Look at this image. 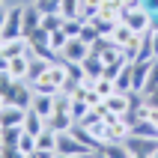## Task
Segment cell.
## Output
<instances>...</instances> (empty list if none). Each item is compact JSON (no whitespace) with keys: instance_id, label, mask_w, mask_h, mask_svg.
Instances as JSON below:
<instances>
[{"instance_id":"1","label":"cell","mask_w":158,"mask_h":158,"mask_svg":"<svg viewBox=\"0 0 158 158\" xmlns=\"http://www.w3.org/2000/svg\"><path fill=\"white\" fill-rule=\"evenodd\" d=\"M24 12L27 3H15V6L3 9V24H0V39H15V36H24L21 27H24Z\"/></svg>"},{"instance_id":"2","label":"cell","mask_w":158,"mask_h":158,"mask_svg":"<svg viewBox=\"0 0 158 158\" xmlns=\"http://www.w3.org/2000/svg\"><path fill=\"white\" fill-rule=\"evenodd\" d=\"M152 18H155V15H152L149 9L140 6V9H125L123 21L131 27L134 33H149V30H152Z\"/></svg>"},{"instance_id":"3","label":"cell","mask_w":158,"mask_h":158,"mask_svg":"<svg viewBox=\"0 0 158 158\" xmlns=\"http://www.w3.org/2000/svg\"><path fill=\"white\" fill-rule=\"evenodd\" d=\"M89 51H93V45H87L81 36H75V39H69L66 42V48H63V54H60V60H66V63H84L89 57Z\"/></svg>"},{"instance_id":"4","label":"cell","mask_w":158,"mask_h":158,"mask_svg":"<svg viewBox=\"0 0 158 158\" xmlns=\"http://www.w3.org/2000/svg\"><path fill=\"white\" fill-rule=\"evenodd\" d=\"M30 54V42H27V36H15V39H3L0 42V60H15V57H24Z\"/></svg>"},{"instance_id":"5","label":"cell","mask_w":158,"mask_h":158,"mask_svg":"<svg viewBox=\"0 0 158 158\" xmlns=\"http://www.w3.org/2000/svg\"><path fill=\"white\" fill-rule=\"evenodd\" d=\"M57 134H60V140H57V152H63V155H69V158H84L89 152L72 131H57Z\"/></svg>"},{"instance_id":"6","label":"cell","mask_w":158,"mask_h":158,"mask_svg":"<svg viewBox=\"0 0 158 158\" xmlns=\"http://www.w3.org/2000/svg\"><path fill=\"white\" fill-rule=\"evenodd\" d=\"M30 54H24V57H15V60H6L3 66H0V72H9L12 75V81H27V75H30Z\"/></svg>"},{"instance_id":"7","label":"cell","mask_w":158,"mask_h":158,"mask_svg":"<svg viewBox=\"0 0 158 158\" xmlns=\"http://www.w3.org/2000/svg\"><path fill=\"white\" fill-rule=\"evenodd\" d=\"M125 143H128V149L134 155H140V158H149L152 152H158V137H137V134H131Z\"/></svg>"},{"instance_id":"8","label":"cell","mask_w":158,"mask_h":158,"mask_svg":"<svg viewBox=\"0 0 158 158\" xmlns=\"http://www.w3.org/2000/svg\"><path fill=\"white\" fill-rule=\"evenodd\" d=\"M24 119H27V107L0 105V128H6V125H24Z\"/></svg>"},{"instance_id":"9","label":"cell","mask_w":158,"mask_h":158,"mask_svg":"<svg viewBox=\"0 0 158 158\" xmlns=\"http://www.w3.org/2000/svg\"><path fill=\"white\" fill-rule=\"evenodd\" d=\"M105 105H107V110H110V114L125 116L128 110H131V93H119V89H114V93L105 98Z\"/></svg>"},{"instance_id":"10","label":"cell","mask_w":158,"mask_h":158,"mask_svg":"<svg viewBox=\"0 0 158 158\" xmlns=\"http://www.w3.org/2000/svg\"><path fill=\"white\" fill-rule=\"evenodd\" d=\"M81 66H84V75H87V84H84V87H89L96 78H102V75H105V63H102V57H98V54H93V51H89V57L81 63Z\"/></svg>"},{"instance_id":"11","label":"cell","mask_w":158,"mask_h":158,"mask_svg":"<svg viewBox=\"0 0 158 158\" xmlns=\"http://www.w3.org/2000/svg\"><path fill=\"white\" fill-rule=\"evenodd\" d=\"M149 69H152V60L131 63V78H134V89H137V93H143V89H146V81H149Z\"/></svg>"},{"instance_id":"12","label":"cell","mask_w":158,"mask_h":158,"mask_svg":"<svg viewBox=\"0 0 158 158\" xmlns=\"http://www.w3.org/2000/svg\"><path fill=\"white\" fill-rule=\"evenodd\" d=\"M48 128H54V131H72L75 128V116L69 110H54L51 119H48Z\"/></svg>"},{"instance_id":"13","label":"cell","mask_w":158,"mask_h":158,"mask_svg":"<svg viewBox=\"0 0 158 158\" xmlns=\"http://www.w3.org/2000/svg\"><path fill=\"white\" fill-rule=\"evenodd\" d=\"M42 27V12L36 9V3H27V12H24V27H21V33L24 36H30V33H36Z\"/></svg>"},{"instance_id":"14","label":"cell","mask_w":158,"mask_h":158,"mask_svg":"<svg viewBox=\"0 0 158 158\" xmlns=\"http://www.w3.org/2000/svg\"><path fill=\"white\" fill-rule=\"evenodd\" d=\"M45 128H48V119H45L39 110H33V107H30V110H27V119H24V131H30V134H36V137H39Z\"/></svg>"},{"instance_id":"15","label":"cell","mask_w":158,"mask_h":158,"mask_svg":"<svg viewBox=\"0 0 158 158\" xmlns=\"http://www.w3.org/2000/svg\"><path fill=\"white\" fill-rule=\"evenodd\" d=\"M134 36H137V33H134L131 27L125 24V21H119V24H116V27H114V33L107 36V39H110V42H114V45H119V48H125V45L131 42Z\"/></svg>"},{"instance_id":"16","label":"cell","mask_w":158,"mask_h":158,"mask_svg":"<svg viewBox=\"0 0 158 158\" xmlns=\"http://www.w3.org/2000/svg\"><path fill=\"white\" fill-rule=\"evenodd\" d=\"M33 110H39L45 119H51V114L57 110V102H54V96H42V93H36V96H33Z\"/></svg>"},{"instance_id":"17","label":"cell","mask_w":158,"mask_h":158,"mask_svg":"<svg viewBox=\"0 0 158 158\" xmlns=\"http://www.w3.org/2000/svg\"><path fill=\"white\" fill-rule=\"evenodd\" d=\"M102 155L105 158H131L134 152L128 149V143H119V140H110L102 146Z\"/></svg>"},{"instance_id":"18","label":"cell","mask_w":158,"mask_h":158,"mask_svg":"<svg viewBox=\"0 0 158 158\" xmlns=\"http://www.w3.org/2000/svg\"><path fill=\"white\" fill-rule=\"evenodd\" d=\"M51 63H54V60H45V57H33V60H30V75H27V84L33 87L36 81H39L45 72H48V66H51Z\"/></svg>"},{"instance_id":"19","label":"cell","mask_w":158,"mask_h":158,"mask_svg":"<svg viewBox=\"0 0 158 158\" xmlns=\"http://www.w3.org/2000/svg\"><path fill=\"white\" fill-rule=\"evenodd\" d=\"M102 3H105V0H81V15H78V18L84 21V24L93 21V18L102 12Z\"/></svg>"},{"instance_id":"20","label":"cell","mask_w":158,"mask_h":158,"mask_svg":"<svg viewBox=\"0 0 158 158\" xmlns=\"http://www.w3.org/2000/svg\"><path fill=\"white\" fill-rule=\"evenodd\" d=\"M21 134H24V125H6V128H0L3 146H18V137Z\"/></svg>"},{"instance_id":"21","label":"cell","mask_w":158,"mask_h":158,"mask_svg":"<svg viewBox=\"0 0 158 158\" xmlns=\"http://www.w3.org/2000/svg\"><path fill=\"white\" fill-rule=\"evenodd\" d=\"M33 93H42V96H57V93H60V87H57V84L48 78V72H45L42 78L33 84Z\"/></svg>"},{"instance_id":"22","label":"cell","mask_w":158,"mask_h":158,"mask_svg":"<svg viewBox=\"0 0 158 158\" xmlns=\"http://www.w3.org/2000/svg\"><path fill=\"white\" fill-rule=\"evenodd\" d=\"M114 87L119 89V93H131V89H134V78H131V63H128V66H125V69L119 72V78L114 81Z\"/></svg>"},{"instance_id":"23","label":"cell","mask_w":158,"mask_h":158,"mask_svg":"<svg viewBox=\"0 0 158 158\" xmlns=\"http://www.w3.org/2000/svg\"><path fill=\"white\" fill-rule=\"evenodd\" d=\"M57 140H60V134L54 131V128H45L39 134V149H48V152H57Z\"/></svg>"},{"instance_id":"24","label":"cell","mask_w":158,"mask_h":158,"mask_svg":"<svg viewBox=\"0 0 158 158\" xmlns=\"http://www.w3.org/2000/svg\"><path fill=\"white\" fill-rule=\"evenodd\" d=\"M66 42H69V33H66V30L60 27V30H54V33H51V45H48V48H51V51L60 57V54H63V48H66Z\"/></svg>"},{"instance_id":"25","label":"cell","mask_w":158,"mask_h":158,"mask_svg":"<svg viewBox=\"0 0 158 158\" xmlns=\"http://www.w3.org/2000/svg\"><path fill=\"white\" fill-rule=\"evenodd\" d=\"M63 21H66V18L60 15V9H57V12H48V15H42V27L48 30V33L60 30V27H63Z\"/></svg>"},{"instance_id":"26","label":"cell","mask_w":158,"mask_h":158,"mask_svg":"<svg viewBox=\"0 0 158 158\" xmlns=\"http://www.w3.org/2000/svg\"><path fill=\"white\" fill-rule=\"evenodd\" d=\"M89 87H93V89H96V93H98V96H102V98H107V96H110V93H114V81H107L105 78V75H102V78H96V81H93V84H89Z\"/></svg>"},{"instance_id":"27","label":"cell","mask_w":158,"mask_h":158,"mask_svg":"<svg viewBox=\"0 0 158 158\" xmlns=\"http://www.w3.org/2000/svg\"><path fill=\"white\" fill-rule=\"evenodd\" d=\"M60 15L63 18H78L81 15V0H60Z\"/></svg>"},{"instance_id":"28","label":"cell","mask_w":158,"mask_h":158,"mask_svg":"<svg viewBox=\"0 0 158 158\" xmlns=\"http://www.w3.org/2000/svg\"><path fill=\"white\" fill-rule=\"evenodd\" d=\"M81 39H84L87 45H96L98 39H102V33H98V27L93 24V21H87V24H84V30H81Z\"/></svg>"},{"instance_id":"29","label":"cell","mask_w":158,"mask_h":158,"mask_svg":"<svg viewBox=\"0 0 158 158\" xmlns=\"http://www.w3.org/2000/svg\"><path fill=\"white\" fill-rule=\"evenodd\" d=\"M69 114L75 116V123H81V119L89 114V105L84 102V98H75V102H72V107H69Z\"/></svg>"},{"instance_id":"30","label":"cell","mask_w":158,"mask_h":158,"mask_svg":"<svg viewBox=\"0 0 158 158\" xmlns=\"http://www.w3.org/2000/svg\"><path fill=\"white\" fill-rule=\"evenodd\" d=\"M140 39H143V33H137L131 42L123 48V51H125V60H128V63H134V60H137V51H140Z\"/></svg>"},{"instance_id":"31","label":"cell","mask_w":158,"mask_h":158,"mask_svg":"<svg viewBox=\"0 0 158 158\" xmlns=\"http://www.w3.org/2000/svg\"><path fill=\"white\" fill-rule=\"evenodd\" d=\"M63 30L69 33V39H75V36H81V30H84V21H81V18H66V21H63Z\"/></svg>"},{"instance_id":"32","label":"cell","mask_w":158,"mask_h":158,"mask_svg":"<svg viewBox=\"0 0 158 158\" xmlns=\"http://www.w3.org/2000/svg\"><path fill=\"white\" fill-rule=\"evenodd\" d=\"M155 89H158V60H152V69H149V81H146V89H143V93L149 96V93H155Z\"/></svg>"},{"instance_id":"33","label":"cell","mask_w":158,"mask_h":158,"mask_svg":"<svg viewBox=\"0 0 158 158\" xmlns=\"http://www.w3.org/2000/svg\"><path fill=\"white\" fill-rule=\"evenodd\" d=\"M36 3V9L42 12V15H48V12H57L60 9V0H33Z\"/></svg>"},{"instance_id":"34","label":"cell","mask_w":158,"mask_h":158,"mask_svg":"<svg viewBox=\"0 0 158 158\" xmlns=\"http://www.w3.org/2000/svg\"><path fill=\"white\" fill-rule=\"evenodd\" d=\"M0 158H27V155L18 149V146H3V149H0Z\"/></svg>"},{"instance_id":"35","label":"cell","mask_w":158,"mask_h":158,"mask_svg":"<svg viewBox=\"0 0 158 158\" xmlns=\"http://www.w3.org/2000/svg\"><path fill=\"white\" fill-rule=\"evenodd\" d=\"M149 42H152V57L158 60V30H149Z\"/></svg>"},{"instance_id":"36","label":"cell","mask_w":158,"mask_h":158,"mask_svg":"<svg viewBox=\"0 0 158 158\" xmlns=\"http://www.w3.org/2000/svg\"><path fill=\"white\" fill-rule=\"evenodd\" d=\"M146 105H149L152 110H158V89H155V93H149V96H146Z\"/></svg>"},{"instance_id":"37","label":"cell","mask_w":158,"mask_h":158,"mask_svg":"<svg viewBox=\"0 0 158 158\" xmlns=\"http://www.w3.org/2000/svg\"><path fill=\"white\" fill-rule=\"evenodd\" d=\"M27 158H54V152H48V149H36L33 155H27Z\"/></svg>"},{"instance_id":"38","label":"cell","mask_w":158,"mask_h":158,"mask_svg":"<svg viewBox=\"0 0 158 158\" xmlns=\"http://www.w3.org/2000/svg\"><path fill=\"white\" fill-rule=\"evenodd\" d=\"M143 6L149 9L152 15H158V0H143Z\"/></svg>"},{"instance_id":"39","label":"cell","mask_w":158,"mask_h":158,"mask_svg":"<svg viewBox=\"0 0 158 158\" xmlns=\"http://www.w3.org/2000/svg\"><path fill=\"white\" fill-rule=\"evenodd\" d=\"M149 123H152V125H155V128H158V110H152V116H149Z\"/></svg>"},{"instance_id":"40","label":"cell","mask_w":158,"mask_h":158,"mask_svg":"<svg viewBox=\"0 0 158 158\" xmlns=\"http://www.w3.org/2000/svg\"><path fill=\"white\" fill-rule=\"evenodd\" d=\"M84 158H105V155H102V149H98V152H87Z\"/></svg>"},{"instance_id":"41","label":"cell","mask_w":158,"mask_h":158,"mask_svg":"<svg viewBox=\"0 0 158 158\" xmlns=\"http://www.w3.org/2000/svg\"><path fill=\"white\" fill-rule=\"evenodd\" d=\"M54 158H69V155H63V152H54Z\"/></svg>"},{"instance_id":"42","label":"cell","mask_w":158,"mask_h":158,"mask_svg":"<svg viewBox=\"0 0 158 158\" xmlns=\"http://www.w3.org/2000/svg\"><path fill=\"white\" fill-rule=\"evenodd\" d=\"M131 158H140V155H131Z\"/></svg>"}]
</instances>
